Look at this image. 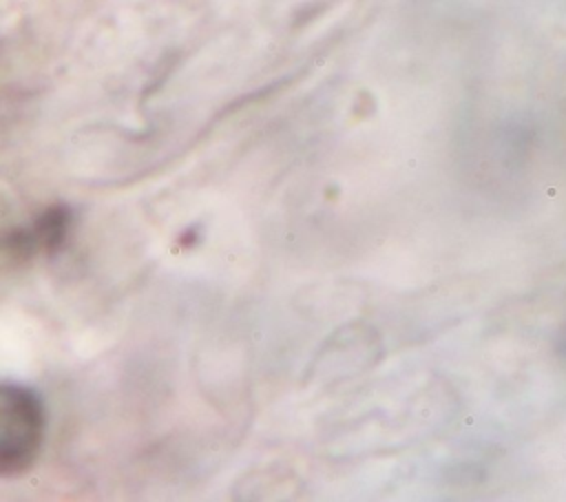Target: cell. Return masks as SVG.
<instances>
[{"mask_svg": "<svg viewBox=\"0 0 566 502\" xmlns=\"http://www.w3.org/2000/svg\"><path fill=\"white\" fill-rule=\"evenodd\" d=\"M46 433L40 394L20 383H0V475H20L38 460Z\"/></svg>", "mask_w": 566, "mask_h": 502, "instance_id": "1", "label": "cell"}, {"mask_svg": "<svg viewBox=\"0 0 566 502\" xmlns=\"http://www.w3.org/2000/svg\"><path fill=\"white\" fill-rule=\"evenodd\" d=\"M38 254H42V250L31 226L0 230V276L20 270Z\"/></svg>", "mask_w": 566, "mask_h": 502, "instance_id": "2", "label": "cell"}, {"mask_svg": "<svg viewBox=\"0 0 566 502\" xmlns=\"http://www.w3.org/2000/svg\"><path fill=\"white\" fill-rule=\"evenodd\" d=\"M71 221H73V215L66 206H49L35 217L31 228L40 243L42 254H53L64 245L71 230Z\"/></svg>", "mask_w": 566, "mask_h": 502, "instance_id": "3", "label": "cell"}]
</instances>
